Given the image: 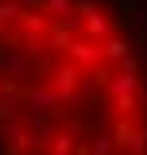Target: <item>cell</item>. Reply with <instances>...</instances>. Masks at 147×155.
<instances>
[{"label":"cell","instance_id":"obj_10","mask_svg":"<svg viewBox=\"0 0 147 155\" xmlns=\"http://www.w3.org/2000/svg\"><path fill=\"white\" fill-rule=\"evenodd\" d=\"M112 151V140L109 136H97V140H93V155H109Z\"/></svg>","mask_w":147,"mask_h":155},{"label":"cell","instance_id":"obj_8","mask_svg":"<svg viewBox=\"0 0 147 155\" xmlns=\"http://www.w3.org/2000/svg\"><path fill=\"white\" fill-rule=\"evenodd\" d=\"M19 16H23V4L0 0V27H4V23H19Z\"/></svg>","mask_w":147,"mask_h":155},{"label":"cell","instance_id":"obj_1","mask_svg":"<svg viewBox=\"0 0 147 155\" xmlns=\"http://www.w3.org/2000/svg\"><path fill=\"white\" fill-rule=\"evenodd\" d=\"M77 81H81V70L74 66V62H62V66H54L51 70V93L58 97V105L62 101H74V93H77Z\"/></svg>","mask_w":147,"mask_h":155},{"label":"cell","instance_id":"obj_6","mask_svg":"<svg viewBox=\"0 0 147 155\" xmlns=\"http://www.w3.org/2000/svg\"><path fill=\"white\" fill-rule=\"evenodd\" d=\"M47 31H51V51H66V47H70V39H74L66 23H51Z\"/></svg>","mask_w":147,"mask_h":155},{"label":"cell","instance_id":"obj_3","mask_svg":"<svg viewBox=\"0 0 147 155\" xmlns=\"http://www.w3.org/2000/svg\"><path fill=\"white\" fill-rule=\"evenodd\" d=\"M27 105H31V124L47 120L51 105H58V97L51 93V85H39V89H27Z\"/></svg>","mask_w":147,"mask_h":155},{"label":"cell","instance_id":"obj_5","mask_svg":"<svg viewBox=\"0 0 147 155\" xmlns=\"http://www.w3.org/2000/svg\"><path fill=\"white\" fill-rule=\"evenodd\" d=\"M109 31H112V19L105 16L101 8H89V12H85V35L89 39H105Z\"/></svg>","mask_w":147,"mask_h":155},{"label":"cell","instance_id":"obj_2","mask_svg":"<svg viewBox=\"0 0 147 155\" xmlns=\"http://www.w3.org/2000/svg\"><path fill=\"white\" fill-rule=\"evenodd\" d=\"M77 70H97L101 66V47H93L89 39H70V47L62 51Z\"/></svg>","mask_w":147,"mask_h":155},{"label":"cell","instance_id":"obj_4","mask_svg":"<svg viewBox=\"0 0 147 155\" xmlns=\"http://www.w3.org/2000/svg\"><path fill=\"white\" fill-rule=\"evenodd\" d=\"M128 51H132L128 39L109 31V35H105V47H101V62H128Z\"/></svg>","mask_w":147,"mask_h":155},{"label":"cell","instance_id":"obj_9","mask_svg":"<svg viewBox=\"0 0 147 155\" xmlns=\"http://www.w3.org/2000/svg\"><path fill=\"white\" fill-rule=\"evenodd\" d=\"M51 147H54V155H74V136L70 132H62L51 140Z\"/></svg>","mask_w":147,"mask_h":155},{"label":"cell","instance_id":"obj_7","mask_svg":"<svg viewBox=\"0 0 147 155\" xmlns=\"http://www.w3.org/2000/svg\"><path fill=\"white\" fill-rule=\"evenodd\" d=\"M43 12L54 19H66V16H74V0H43Z\"/></svg>","mask_w":147,"mask_h":155}]
</instances>
